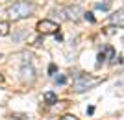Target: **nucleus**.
<instances>
[{
	"mask_svg": "<svg viewBox=\"0 0 124 120\" xmlns=\"http://www.w3.org/2000/svg\"><path fill=\"white\" fill-rule=\"evenodd\" d=\"M61 120H78V116H74V115H63Z\"/></svg>",
	"mask_w": 124,
	"mask_h": 120,
	"instance_id": "a211bd4d",
	"label": "nucleus"
},
{
	"mask_svg": "<svg viewBox=\"0 0 124 120\" xmlns=\"http://www.w3.org/2000/svg\"><path fill=\"white\" fill-rule=\"evenodd\" d=\"M109 21H111V24H115V26L122 28V24H124V11H122V9L115 11L113 15L109 17Z\"/></svg>",
	"mask_w": 124,
	"mask_h": 120,
	"instance_id": "423d86ee",
	"label": "nucleus"
},
{
	"mask_svg": "<svg viewBox=\"0 0 124 120\" xmlns=\"http://www.w3.org/2000/svg\"><path fill=\"white\" fill-rule=\"evenodd\" d=\"M43 41H45L43 37H35V39H33V46H41V44H43Z\"/></svg>",
	"mask_w": 124,
	"mask_h": 120,
	"instance_id": "2eb2a0df",
	"label": "nucleus"
},
{
	"mask_svg": "<svg viewBox=\"0 0 124 120\" xmlns=\"http://www.w3.org/2000/svg\"><path fill=\"white\" fill-rule=\"evenodd\" d=\"M65 11V17H67V21H72V22H78L82 21V15H83V9L80 7L78 4H70L67 7H63Z\"/></svg>",
	"mask_w": 124,
	"mask_h": 120,
	"instance_id": "39448f33",
	"label": "nucleus"
},
{
	"mask_svg": "<svg viewBox=\"0 0 124 120\" xmlns=\"http://www.w3.org/2000/svg\"><path fill=\"white\" fill-rule=\"evenodd\" d=\"M0 81H4V76H2V74H0Z\"/></svg>",
	"mask_w": 124,
	"mask_h": 120,
	"instance_id": "6ab92c4d",
	"label": "nucleus"
},
{
	"mask_svg": "<svg viewBox=\"0 0 124 120\" xmlns=\"http://www.w3.org/2000/svg\"><path fill=\"white\" fill-rule=\"evenodd\" d=\"M11 118H15V120H24V118H28L26 115H19V113H15V115H11Z\"/></svg>",
	"mask_w": 124,
	"mask_h": 120,
	"instance_id": "f3484780",
	"label": "nucleus"
},
{
	"mask_svg": "<svg viewBox=\"0 0 124 120\" xmlns=\"http://www.w3.org/2000/svg\"><path fill=\"white\" fill-rule=\"evenodd\" d=\"M43 100H45V104H46V105H54V104H57V94L52 92V91H48V92H45Z\"/></svg>",
	"mask_w": 124,
	"mask_h": 120,
	"instance_id": "0eeeda50",
	"label": "nucleus"
},
{
	"mask_svg": "<svg viewBox=\"0 0 124 120\" xmlns=\"http://www.w3.org/2000/svg\"><path fill=\"white\" fill-rule=\"evenodd\" d=\"M56 70H57V67L54 63H50V65H48V74H56Z\"/></svg>",
	"mask_w": 124,
	"mask_h": 120,
	"instance_id": "dca6fc26",
	"label": "nucleus"
},
{
	"mask_svg": "<svg viewBox=\"0 0 124 120\" xmlns=\"http://www.w3.org/2000/svg\"><path fill=\"white\" fill-rule=\"evenodd\" d=\"M24 35H28V30H26V28H19V31H17V33H15V37H13V41H17V42H19V41H21V39H22Z\"/></svg>",
	"mask_w": 124,
	"mask_h": 120,
	"instance_id": "1a4fd4ad",
	"label": "nucleus"
},
{
	"mask_svg": "<svg viewBox=\"0 0 124 120\" xmlns=\"http://www.w3.org/2000/svg\"><path fill=\"white\" fill-rule=\"evenodd\" d=\"M9 22L8 21H0V37H6V35H9Z\"/></svg>",
	"mask_w": 124,
	"mask_h": 120,
	"instance_id": "6e6552de",
	"label": "nucleus"
},
{
	"mask_svg": "<svg viewBox=\"0 0 124 120\" xmlns=\"http://www.w3.org/2000/svg\"><path fill=\"white\" fill-rule=\"evenodd\" d=\"M59 30V24L50 19H43V21L37 22V31L41 33V35H48V33H57Z\"/></svg>",
	"mask_w": 124,
	"mask_h": 120,
	"instance_id": "7ed1b4c3",
	"label": "nucleus"
},
{
	"mask_svg": "<svg viewBox=\"0 0 124 120\" xmlns=\"http://www.w3.org/2000/svg\"><path fill=\"white\" fill-rule=\"evenodd\" d=\"M96 9H102V11H108L109 9V4H94Z\"/></svg>",
	"mask_w": 124,
	"mask_h": 120,
	"instance_id": "4468645a",
	"label": "nucleus"
},
{
	"mask_svg": "<svg viewBox=\"0 0 124 120\" xmlns=\"http://www.w3.org/2000/svg\"><path fill=\"white\" fill-rule=\"evenodd\" d=\"M37 78V74H35V68H33V65L31 63H24L21 67V79H22V83H33Z\"/></svg>",
	"mask_w": 124,
	"mask_h": 120,
	"instance_id": "20e7f679",
	"label": "nucleus"
},
{
	"mask_svg": "<svg viewBox=\"0 0 124 120\" xmlns=\"http://www.w3.org/2000/svg\"><path fill=\"white\" fill-rule=\"evenodd\" d=\"M54 15H57V19L59 21H67V17H65V11H63V7H56V9L52 11Z\"/></svg>",
	"mask_w": 124,
	"mask_h": 120,
	"instance_id": "9d476101",
	"label": "nucleus"
},
{
	"mask_svg": "<svg viewBox=\"0 0 124 120\" xmlns=\"http://www.w3.org/2000/svg\"><path fill=\"white\" fill-rule=\"evenodd\" d=\"M35 13V4L31 0H19L13 6L8 7V15L11 21H21V19H30Z\"/></svg>",
	"mask_w": 124,
	"mask_h": 120,
	"instance_id": "f257e3e1",
	"label": "nucleus"
},
{
	"mask_svg": "<svg viewBox=\"0 0 124 120\" xmlns=\"http://www.w3.org/2000/svg\"><path fill=\"white\" fill-rule=\"evenodd\" d=\"M83 19H85V21H89V22H96V19H94L93 17V13H87V11H83Z\"/></svg>",
	"mask_w": 124,
	"mask_h": 120,
	"instance_id": "f8f14e48",
	"label": "nucleus"
},
{
	"mask_svg": "<svg viewBox=\"0 0 124 120\" xmlns=\"http://www.w3.org/2000/svg\"><path fill=\"white\" fill-rule=\"evenodd\" d=\"M56 83H57V85H65V83H67V76H63V74H59V76L56 78Z\"/></svg>",
	"mask_w": 124,
	"mask_h": 120,
	"instance_id": "ddd939ff",
	"label": "nucleus"
},
{
	"mask_svg": "<svg viewBox=\"0 0 124 120\" xmlns=\"http://www.w3.org/2000/svg\"><path fill=\"white\" fill-rule=\"evenodd\" d=\"M98 83H102V78L80 72V74H76V78L72 79V89L76 91V92H85V91L96 87Z\"/></svg>",
	"mask_w": 124,
	"mask_h": 120,
	"instance_id": "f03ea898",
	"label": "nucleus"
},
{
	"mask_svg": "<svg viewBox=\"0 0 124 120\" xmlns=\"http://www.w3.org/2000/svg\"><path fill=\"white\" fill-rule=\"evenodd\" d=\"M96 59H98V61H96V68H100L104 65V61H106V52L102 50V52L98 54V57H96Z\"/></svg>",
	"mask_w": 124,
	"mask_h": 120,
	"instance_id": "9b49d317",
	"label": "nucleus"
}]
</instances>
